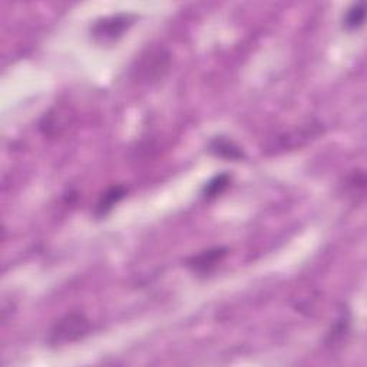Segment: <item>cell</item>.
Instances as JSON below:
<instances>
[{"instance_id": "cell-3", "label": "cell", "mask_w": 367, "mask_h": 367, "mask_svg": "<svg viewBox=\"0 0 367 367\" xmlns=\"http://www.w3.org/2000/svg\"><path fill=\"white\" fill-rule=\"evenodd\" d=\"M168 55H162V49L158 52H150L147 58H144L138 68V76L147 80L162 76V72L168 69Z\"/></svg>"}, {"instance_id": "cell-8", "label": "cell", "mask_w": 367, "mask_h": 367, "mask_svg": "<svg viewBox=\"0 0 367 367\" xmlns=\"http://www.w3.org/2000/svg\"><path fill=\"white\" fill-rule=\"evenodd\" d=\"M363 22H364L363 4H356L347 11V13L344 16V26L351 30V29L360 28L363 25Z\"/></svg>"}, {"instance_id": "cell-6", "label": "cell", "mask_w": 367, "mask_h": 367, "mask_svg": "<svg viewBox=\"0 0 367 367\" xmlns=\"http://www.w3.org/2000/svg\"><path fill=\"white\" fill-rule=\"evenodd\" d=\"M125 193H126V190H125L124 187H121V186L109 188V190L102 195V198L100 200V203H98V205H97V214H98V215H105V214H108V212L112 210V207H114L119 200L124 198Z\"/></svg>"}, {"instance_id": "cell-7", "label": "cell", "mask_w": 367, "mask_h": 367, "mask_svg": "<svg viewBox=\"0 0 367 367\" xmlns=\"http://www.w3.org/2000/svg\"><path fill=\"white\" fill-rule=\"evenodd\" d=\"M229 181H231V178H229V175L225 174V172L217 175L204 187V197L208 198V200L215 198L217 195H219L228 187Z\"/></svg>"}, {"instance_id": "cell-5", "label": "cell", "mask_w": 367, "mask_h": 367, "mask_svg": "<svg viewBox=\"0 0 367 367\" xmlns=\"http://www.w3.org/2000/svg\"><path fill=\"white\" fill-rule=\"evenodd\" d=\"M227 254V248H212V250H207L203 251L194 257H191L187 264L193 271L197 272H208L210 270H212Z\"/></svg>"}, {"instance_id": "cell-2", "label": "cell", "mask_w": 367, "mask_h": 367, "mask_svg": "<svg viewBox=\"0 0 367 367\" xmlns=\"http://www.w3.org/2000/svg\"><path fill=\"white\" fill-rule=\"evenodd\" d=\"M129 25H131V16L128 15H116V16L105 18L94 25V28H92V35L104 42L114 40L119 37Z\"/></svg>"}, {"instance_id": "cell-4", "label": "cell", "mask_w": 367, "mask_h": 367, "mask_svg": "<svg viewBox=\"0 0 367 367\" xmlns=\"http://www.w3.org/2000/svg\"><path fill=\"white\" fill-rule=\"evenodd\" d=\"M210 152L215 157H219L222 160L228 161H241L244 160V151L231 140H228L225 136H215L214 140L208 145Z\"/></svg>"}, {"instance_id": "cell-1", "label": "cell", "mask_w": 367, "mask_h": 367, "mask_svg": "<svg viewBox=\"0 0 367 367\" xmlns=\"http://www.w3.org/2000/svg\"><path fill=\"white\" fill-rule=\"evenodd\" d=\"M89 332V321L80 313H69L52 327L49 342L52 344H65L82 339Z\"/></svg>"}]
</instances>
